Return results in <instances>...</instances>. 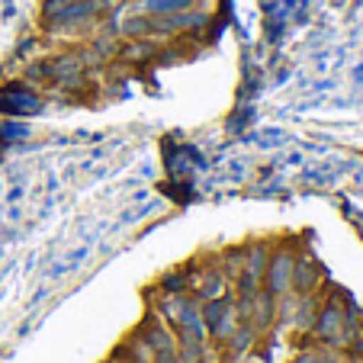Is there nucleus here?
Returning a JSON list of instances; mask_svg holds the SVG:
<instances>
[{
	"mask_svg": "<svg viewBox=\"0 0 363 363\" xmlns=\"http://www.w3.org/2000/svg\"><path fill=\"white\" fill-rule=\"evenodd\" d=\"M65 4H71V0H65Z\"/></svg>",
	"mask_w": 363,
	"mask_h": 363,
	"instance_id": "nucleus-4",
	"label": "nucleus"
},
{
	"mask_svg": "<svg viewBox=\"0 0 363 363\" xmlns=\"http://www.w3.org/2000/svg\"><path fill=\"white\" fill-rule=\"evenodd\" d=\"M123 55L129 58V62H145V58L151 55V45H145V42H129Z\"/></svg>",
	"mask_w": 363,
	"mask_h": 363,
	"instance_id": "nucleus-3",
	"label": "nucleus"
},
{
	"mask_svg": "<svg viewBox=\"0 0 363 363\" xmlns=\"http://www.w3.org/2000/svg\"><path fill=\"white\" fill-rule=\"evenodd\" d=\"M283 283H289V257H286V254H277V261H274V280H270V286L283 289Z\"/></svg>",
	"mask_w": 363,
	"mask_h": 363,
	"instance_id": "nucleus-2",
	"label": "nucleus"
},
{
	"mask_svg": "<svg viewBox=\"0 0 363 363\" xmlns=\"http://www.w3.org/2000/svg\"><path fill=\"white\" fill-rule=\"evenodd\" d=\"M193 0H142L145 10H155V13H180L186 10Z\"/></svg>",
	"mask_w": 363,
	"mask_h": 363,
	"instance_id": "nucleus-1",
	"label": "nucleus"
}]
</instances>
